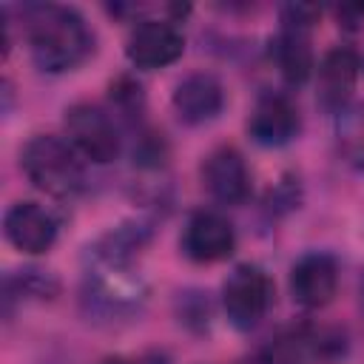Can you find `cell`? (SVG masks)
Returning a JSON list of instances; mask_svg holds the SVG:
<instances>
[{"label": "cell", "mask_w": 364, "mask_h": 364, "mask_svg": "<svg viewBox=\"0 0 364 364\" xmlns=\"http://www.w3.org/2000/svg\"><path fill=\"white\" fill-rule=\"evenodd\" d=\"M100 364H134V361L125 358V355H108V358H102Z\"/></svg>", "instance_id": "cell-22"}, {"label": "cell", "mask_w": 364, "mask_h": 364, "mask_svg": "<svg viewBox=\"0 0 364 364\" xmlns=\"http://www.w3.org/2000/svg\"><path fill=\"white\" fill-rule=\"evenodd\" d=\"M236 364H270V361L264 358V353H253V355H247V358H242Z\"/></svg>", "instance_id": "cell-21"}, {"label": "cell", "mask_w": 364, "mask_h": 364, "mask_svg": "<svg viewBox=\"0 0 364 364\" xmlns=\"http://www.w3.org/2000/svg\"><path fill=\"white\" fill-rule=\"evenodd\" d=\"M270 304H273V282L253 262L236 264L222 282V310L230 327L239 333L256 330L264 321Z\"/></svg>", "instance_id": "cell-3"}, {"label": "cell", "mask_w": 364, "mask_h": 364, "mask_svg": "<svg viewBox=\"0 0 364 364\" xmlns=\"http://www.w3.org/2000/svg\"><path fill=\"white\" fill-rule=\"evenodd\" d=\"M3 299H6V307H11L14 299H37V301H51L60 296V279L51 276L48 270H40V267H26V270H17V273H9L6 276V284H3Z\"/></svg>", "instance_id": "cell-16"}, {"label": "cell", "mask_w": 364, "mask_h": 364, "mask_svg": "<svg viewBox=\"0 0 364 364\" xmlns=\"http://www.w3.org/2000/svg\"><path fill=\"white\" fill-rule=\"evenodd\" d=\"M171 105H173V114L179 117V122H185L191 128L208 125L225 108V88L213 74L193 71L173 85Z\"/></svg>", "instance_id": "cell-12"}, {"label": "cell", "mask_w": 364, "mask_h": 364, "mask_svg": "<svg viewBox=\"0 0 364 364\" xmlns=\"http://www.w3.org/2000/svg\"><path fill=\"white\" fill-rule=\"evenodd\" d=\"M273 60L279 74L290 85H301L313 77L316 71V57L310 46V28L299 26H282L279 34L273 37Z\"/></svg>", "instance_id": "cell-13"}, {"label": "cell", "mask_w": 364, "mask_h": 364, "mask_svg": "<svg viewBox=\"0 0 364 364\" xmlns=\"http://www.w3.org/2000/svg\"><path fill=\"white\" fill-rule=\"evenodd\" d=\"M336 145L350 168L364 171V102L347 105L336 114Z\"/></svg>", "instance_id": "cell-15"}, {"label": "cell", "mask_w": 364, "mask_h": 364, "mask_svg": "<svg viewBox=\"0 0 364 364\" xmlns=\"http://www.w3.org/2000/svg\"><path fill=\"white\" fill-rule=\"evenodd\" d=\"M338 290V262L330 253H304L290 267V296L304 310H321L336 299Z\"/></svg>", "instance_id": "cell-11"}, {"label": "cell", "mask_w": 364, "mask_h": 364, "mask_svg": "<svg viewBox=\"0 0 364 364\" xmlns=\"http://www.w3.org/2000/svg\"><path fill=\"white\" fill-rule=\"evenodd\" d=\"M358 74H361V57L350 46L330 48L321 57V63L316 65V100H318V105L330 114H341L350 105Z\"/></svg>", "instance_id": "cell-10"}, {"label": "cell", "mask_w": 364, "mask_h": 364, "mask_svg": "<svg viewBox=\"0 0 364 364\" xmlns=\"http://www.w3.org/2000/svg\"><path fill=\"white\" fill-rule=\"evenodd\" d=\"M202 185L210 193V199H216L219 205H245L250 199V171L245 156L233 148V145H219L213 148L202 168Z\"/></svg>", "instance_id": "cell-8"}, {"label": "cell", "mask_w": 364, "mask_h": 364, "mask_svg": "<svg viewBox=\"0 0 364 364\" xmlns=\"http://www.w3.org/2000/svg\"><path fill=\"white\" fill-rule=\"evenodd\" d=\"M3 233L14 250L40 256L54 247L60 222L40 202H14L3 216Z\"/></svg>", "instance_id": "cell-7"}, {"label": "cell", "mask_w": 364, "mask_h": 364, "mask_svg": "<svg viewBox=\"0 0 364 364\" xmlns=\"http://www.w3.org/2000/svg\"><path fill=\"white\" fill-rule=\"evenodd\" d=\"M301 131V114L296 102L282 91H264L253 102L247 117V136L262 148H284Z\"/></svg>", "instance_id": "cell-6"}, {"label": "cell", "mask_w": 364, "mask_h": 364, "mask_svg": "<svg viewBox=\"0 0 364 364\" xmlns=\"http://www.w3.org/2000/svg\"><path fill=\"white\" fill-rule=\"evenodd\" d=\"M28 51L40 71L65 74L94 54V31L71 6L37 3L23 9Z\"/></svg>", "instance_id": "cell-1"}, {"label": "cell", "mask_w": 364, "mask_h": 364, "mask_svg": "<svg viewBox=\"0 0 364 364\" xmlns=\"http://www.w3.org/2000/svg\"><path fill=\"white\" fill-rule=\"evenodd\" d=\"M336 17H338V26L358 28V23L364 20V6H338L336 9Z\"/></svg>", "instance_id": "cell-20"}, {"label": "cell", "mask_w": 364, "mask_h": 364, "mask_svg": "<svg viewBox=\"0 0 364 364\" xmlns=\"http://www.w3.org/2000/svg\"><path fill=\"white\" fill-rule=\"evenodd\" d=\"M154 225L145 219H131L117 228H111L97 245H94V262L102 264H117V267H131L134 256L151 242Z\"/></svg>", "instance_id": "cell-14"}, {"label": "cell", "mask_w": 364, "mask_h": 364, "mask_svg": "<svg viewBox=\"0 0 364 364\" xmlns=\"http://www.w3.org/2000/svg\"><path fill=\"white\" fill-rule=\"evenodd\" d=\"M111 102H114V108L119 111V114H125L128 119H134V117H139L142 111H145V94H142V85L136 82V80H131L128 74H122V77H117L114 82H111Z\"/></svg>", "instance_id": "cell-17"}, {"label": "cell", "mask_w": 364, "mask_h": 364, "mask_svg": "<svg viewBox=\"0 0 364 364\" xmlns=\"http://www.w3.org/2000/svg\"><path fill=\"white\" fill-rule=\"evenodd\" d=\"M63 125L71 148L82 159L94 165H108L119 156V148H122L119 128L105 108L94 102H74L65 108Z\"/></svg>", "instance_id": "cell-4"}, {"label": "cell", "mask_w": 364, "mask_h": 364, "mask_svg": "<svg viewBox=\"0 0 364 364\" xmlns=\"http://www.w3.org/2000/svg\"><path fill=\"white\" fill-rule=\"evenodd\" d=\"M361 301H364V279H361Z\"/></svg>", "instance_id": "cell-23"}, {"label": "cell", "mask_w": 364, "mask_h": 364, "mask_svg": "<svg viewBox=\"0 0 364 364\" xmlns=\"http://www.w3.org/2000/svg\"><path fill=\"white\" fill-rule=\"evenodd\" d=\"M236 230L219 210H196L182 230V253L196 264H213L233 253Z\"/></svg>", "instance_id": "cell-9"}, {"label": "cell", "mask_w": 364, "mask_h": 364, "mask_svg": "<svg viewBox=\"0 0 364 364\" xmlns=\"http://www.w3.org/2000/svg\"><path fill=\"white\" fill-rule=\"evenodd\" d=\"M20 168L37 191L54 199H74L85 191V165L80 154L68 139L54 134L31 136L20 151Z\"/></svg>", "instance_id": "cell-2"}, {"label": "cell", "mask_w": 364, "mask_h": 364, "mask_svg": "<svg viewBox=\"0 0 364 364\" xmlns=\"http://www.w3.org/2000/svg\"><path fill=\"white\" fill-rule=\"evenodd\" d=\"M318 17H321V9L310 6V3H287L279 11V23L282 26H299V28H310V31L318 23Z\"/></svg>", "instance_id": "cell-19"}, {"label": "cell", "mask_w": 364, "mask_h": 364, "mask_svg": "<svg viewBox=\"0 0 364 364\" xmlns=\"http://www.w3.org/2000/svg\"><path fill=\"white\" fill-rule=\"evenodd\" d=\"M182 54H185V37L173 20L142 17L131 26L125 37V57L139 71L173 65Z\"/></svg>", "instance_id": "cell-5"}, {"label": "cell", "mask_w": 364, "mask_h": 364, "mask_svg": "<svg viewBox=\"0 0 364 364\" xmlns=\"http://www.w3.org/2000/svg\"><path fill=\"white\" fill-rule=\"evenodd\" d=\"M176 316L191 330H208V321H210V301H208V296L199 293V290L179 293V299H176Z\"/></svg>", "instance_id": "cell-18"}]
</instances>
